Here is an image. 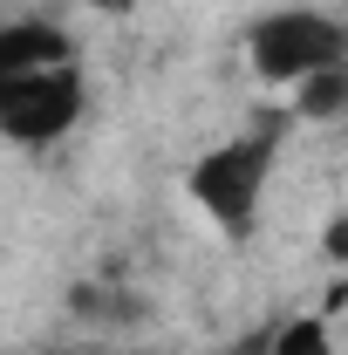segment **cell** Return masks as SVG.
Returning <instances> with one entry per match:
<instances>
[{
	"mask_svg": "<svg viewBox=\"0 0 348 355\" xmlns=\"http://www.w3.org/2000/svg\"><path fill=\"white\" fill-rule=\"evenodd\" d=\"M246 62L260 83H294L301 89L307 76L348 62V28L321 7H273L246 28Z\"/></svg>",
	"mask_w": 348,
	"mask_h": 355,
	"instance_id": "obj_2",
	"label": "cell"
},
{
	"mask_svg": "<svg viewBox=\"0 0 348 355\" xmlns=\"http://www.w3.org/2000/svg\"><path fill=\"white\" fill-rule=\"evenodd\" d=\"M321 253L328 260H348V212H335V219L321 225Z\"/></svg>",
	"mask_w": 348,
	"mask_h": 355,
	"instance_id": "obj_7",
	"label": "cell"
},
{
	"mask_svg": "<svg viewBox=\"0 0 348 355\" xmlns=\"http://www.w3.org/2000/svg\"><path fill=\"white\" fill-rule=\"evenodd\" d=\"M273 355H335V342H328V314H301V321H287V328L273 335Z\"/></svg>",
	"mask_w": 348,
	"mask_h": 355,
	"instance_id": "obj_6",
	"label": "cell"
},
{
	"mask_svg": "<svg viewBox=\"0 0 348 355\" xmlns=\"http://www.w3.org/2000/svg\"><path fill=\"white\" fill-rule=\"evenodd\" d=\"M348 110V62H335V69H321V76H307L301 89H294V116H307V123H335Z\"/></svg>",
	"mask_w": 348,
	"mask_h": 355,
	"instance_id": "obj_5",
	"label": "cell"
},
{
	"mask_svg": "<svg viewBox=\"0 0 348 355\" xmlns=\"http://www.w3.org/2000/svg\"><path fill=\"white\" fill-rule=\"evenodd\" d=\"M280 137H287V116H253V130L212 144V150L191 164L184 191H191V205H198L225 239H246V232H253V219H260V205H266V178L280 164Z\"/></svg>",
	"mask_w": 348,
	"mask_h": 355,
	"instance_id": "obj_1",
	"label": "cell"
},
{
	"mask_svg": "<svg viewBox=\"0 0 348 355\" xmlns=\"http://www.w3.org/2000/svg\"><path fill=\"white\" fill-rule=\"evenodd\" d=\"M76 62V42L55 21H7L0 28V76H35V69H62Z\"/></svg>",
	"mask_w": 348,
	"mask_h": 355,
	"instance_id": "obj_4",
	"label": "cell"
},
{
	"mask_svg": "<svg viewBox=\"0 0 348 355\" xmlns=\"http://www.w3.org/2000/svg\"><path fill=\"white\" fill-rule=\"evenodd\" d=\"M82 103H89V83L76 62L35 69V76H0V130L21 150H42L82 123Z\"/></svg>",
	"mask_w": 348,
	"mask_h": 355,
	"instance_id": "obj_3",
	"label": "cell"
}]
</instances>
